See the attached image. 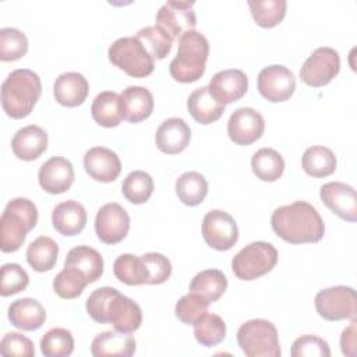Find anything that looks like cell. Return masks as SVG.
<instances>
[{"instance_id":"1","label":"cell","mask_w":357,"mask_h":357,"mask_svg":"<svg viewBox=\"0 0 357 357\" xmlns=\"http://www.w3.org/2000/svg\"><path fill=\"white\" fill-rule=\"evenodd\" d=\"M86 312L98 324H112L116 331L131 333L142 324L141 307L117 289L103 286L86 298Z\"/></svg>"},{"instance_id":"2","label":"cell","mask_w":357,"mask_h":357,"mask_svg":"<svg viewBox=\"0 0 357 357\" xmlns=\"http://www.w3.org/2000/svg\"><path fill=\"white\" fill-rule=\"evenodd\" d=\"M273 231L291 244L318 243L325 233V225L318 211L305 201L279 206L271 216Z\"/></svg>"},{"instance_id":"3","label":"cell","mask_w":357,"mask_h":357,"mask_svg":"<svg viewBox=\"0 0 357 357\" xmlns=\"http://www.w3.org/2000/svg\"><path fill=\"white\" fill-rule=\"evenodd\" d=\"M42 93L39 75L29 68L11 71L1 84V106L11 119L31 114Z\"/></svg>"},{"instance_id":"4","label":"cell","mask_w":357,"mask_h":357,"mask_svg":"<svg viewBox=\"0 0 357 357\" xmlns=\"http://www.w3.org/2000/svg\"><path fill=\"white\" fill-rule=\"evenodd\" d=\"M178 50L170 61V75L178 82L198 81L205 73V64L209 54L208 39L198 31L184 32L178 39Z\"/></svg>"},{"instance_id":"5","label":"cell","mask_w":357,"mask_h":357,"mask_svg":"<svg viewBox=\"0 0 357 357\" xmlns=\"http://www.w3.org/2000/svg\"><path fill=\"white\" fill-rule=\"evenodd\" d=\"M38 223V209L28 198L11 199L0 218V248L3 252H14L21 248L26 233Z\"/></svg>"},{"instance_id":"6","label":"cell","mask_w":357,"mask_h":357,"mask_svg":"<svg viewBox=\"0 0 357 357\" xmlns=\"http://www.w3.org/2000/svg\"><path fill=\"white\" fill-rule=\"evenodd\" d=\"M237 343L248 357H280L276 326L262 318L244 322L237 331Z\"/></svg>"},{"instance_id":"7","label":"cell","mask_w":357,"mask_h":357,"mask_svg":"<svg viewBox=\"0 0 357 357\" xmlns=\"http://www.w3.org/2000/svg\"><path fill=\"white\" fill-rule=\"evenodd\" d=\"M278 262V250L266 241L243 247L231 259V269L241 280H254L271 272Z\"/></svg>"},{"instance_id":"8","label":"cell","mask_w":357,"mask_h":357,"mask_svg":"<svg viewBox=\"0 0 357 357\" xmlns=\"http://www.w3.org/2000/svg\"><path fill=\"white\" fill-rule=\"evenodd\" d=\"M107 56L116 67L134 78L148 77L155 68L153 59L135 36L116 39L110 45Z\"/></svg>"},{"instance_id":"9","label":"cell","mask_w":357,"mask_h":357,"mask_svg":"<svg viewBox=\"0 0 357 357\" xmlns=\"http://www.w3.org/2000/svg\"><path fill=\"white\" fill-rule=\"evenodd\" d=\"M315 310L326 321H342L356 318V290L349 286H333L322 289L315 296Z\"/></svg>"},{"instance_id":"10","label":"cell","mask_w":357,"mask_h":357,"mask_svg":"<svg viewBox=\"0 0 357 357\" xmlns=\"http://www.w3.org/2000/svg\"><path fill=\"white\" fill-rule=\"evenodd\" d=\"M340 70L339 53L328 46L315 49L304 61L300 78L304 84L319 88L329 84Z\"/></svg>"},{"instance_id":"11","label":"cell","mask_w":357,"mask_h":357,"mask_svg":"<svg viewBox=\"0 0 357 357\" xmlns=\"http://www.w3.org/2000/svg\"><path fill=\"white\" fill-rule=\"evenodd\" d=\"M202 236L209 247L227 251L238 240V227L231 215L220 209H212L204 216Z\"/></svg>"},{"instance_id":"12","label":"cell","mask_w":357,"mask_h":357,"mask_svg":"<svg viewBox=\"0 0 357 357\" xmlns=\"http://www.w3.org/2000/svg\"><path fill=\"white\" fill-rule=\"evenodd\" d=\"M192 6L194 1L167 0L156 13V26L162 28L172 39H178L184 32L194 29L197 25Z\"/></svg>"},{"instance_id":"13","label":"cell","mask_w":357,"mask_h":357,"mask_svg":"<svg viewBox=\"0 0 357 357\" xmlns=\"http://www.w3.org/2000/svg\"><path fill=\"white\" fill-rule=\"evenodd\" d=\"M296 89V78L291 70L282 64H272L258 74V91L269 102H286Z\"/></svg>"},{"instance_id":"14","label":"cell","mask_w":357,"mask_h":357,"mask_svg":"<svg viewBox=\"0 0 357 357\" xmlns=\"http://www.w3.org/2000/svg\"><path fill=\"white\" fill-rule=\"evenodd\" d=\"M130 230V216L117 202L105 204L96 213L95 231L105 244L120 243Z\"/></svg>"},{"instance_id":"15","label":"cell","mask_w":357,"mask_h":357,"mask_svg":"<svg viewBox=\"0 0 357 357\" xmlns=\"http://www.w3.org/2000/svg\"><path fill=\"white\" fill-rule=\"evenodd\" d=\"M265 130V121L259 112L252 107L234 110L227 121V134L237 145H250L259 139Z\"/></svg>"},{"instance_id":"16","label":"cell","mask_w":357,"mask_h":357,"mask_svg":"<svg viewBox=\"0 0 357 357\" xmlns=\"http://www.w3.org/2000/svg\"><path fill=\"white\" fill-rule=\"evenodd\" d=\"M321 201L340 219L347 222L357 220V195L356 190L340 181H331L319 190Z\"/></svg>"},{"instance_id":"17","label":"cell","mask_w":357,"mask_h":357,"mask_svg":"<svg viewBox=\"0 0 357 357\" xmlns=\"http://www.w3.org/2000/svg\"><path fill=\"white\" fill-rule=\"evenodd\" d=\"M212 96L220 105H230L241 99L248 88V78L238 68H229L216 73L208 85Z\"/></svg>"},{"instance_id":"18","label":"cell","mask_w":357,"mask_h":357,"mask_svg":"<svg viewBox=\"0 0 357 357\" xmlns=\"http://www.w3.org/2000/svg\"><path fill=\"white\" fill-rule=\"evenodd\" d=\"M74 167L71 162L63 156L47 159L38 173L40 187L49 194H61L70 190L74 183Z\"/></svg>"},{"instance_id":"19","label":"cell","mask_w":357,"mask_h":357,"mask_svg":"<svg viewBox=\"0 0 357 357\" xmlns=\"http://www.w3.org/2000/svg\"><path fill=\"white\" fill-rule=\"evenodd\" d=\"M84 167L96 181H114L121 172V162L116 152L105 146H93L84 155Z\"/></svg>"},{"instance_id":"20","label":"cell","mask_w":357,"mask_h":357,"mask_svg":"<svg viewBox=\"0 0 357 357\" xmlns=\"http://www.w3.org/2000/svg\"><path fill=\"white\" fill-rule=\"evenodd\" d=\"M119 109L123 120L130 123H139L152 114L153 96L145 86H127L119 95Z\"/></svg>"},{"instance_id":"21","label":"cell","mask_w":357,"mask_h":357,"mask_svg":"<svg viewBox=\"0 0 357 357\" xmlns=\"http://www.w3.org/2000/svg\"><path fill=\"white\" fill-rule=\"evenodd\" d=\"M191 139V130L180 117L166 119L156 130L155 144L159 151L167 155L183 152Z\"/></svg>"},{"instance_id":"22","label":"cell","mask_w":357,"mask_h":357,"mask_svg":"<svg viewBox=\"0 0 357 357\" xmlns=\"http://www.w3.org/2000/svg\"><path fill=\"white\" fill-rule=\"evenodd\" d=\"M47 132L35 124L20 128L13 139L11 149L21 160H35L47 149Z\"/></svg>"},{"instance_id":"23","label":"cell","mask_w":357,"mask_h":357,"mask_svg":"<svg viewBox=\"0 0 357 357\" xmlns=\"http://www.w3.org/2000/svg\"><path fill=\"white\" fill-rule=\"evenodd\" d=\"M91 353L95 357H130L135 353V339L116 329L105 331L92 340Z\"/></svg>"},{"instance_id":"24","label":"cell","mask_w":357,"mask_h":357,"mask_svg":"<svg viewBox=\"0 0 357 357\" xmlns=\"http://www.w3.org/2000/svg\"><path fill=\"white\" fill-rule=\"evenodd\" d=\"M89 84L86 78L74 71L60 74L53 85L56 100L67 107H75L84 103L88 96Z\"/></svg>"},{"instance_id":"25","label":"cell","mask_w":357,"mask_h":357,"mask_svg":"<svg viewBox=\"0 0 357 357\" xmlns=\"http://www.w3.org/2000/svg\"><path fill=\"white\" fill-rule=\"evenodd\" d=\"M52 223L56 231L63 236H75L86 225L85 208L74 199L60 202L52 212Z\"/></svg>"},{"instance_id":"26","label":"cell","mask_w":357,"mask_h":357,"mask_svg":"<svg viewBox=\"0 0 357 357\" xmlns=\"http://www.w3.org/2000/svg\"><path fill=\"white\" fill-rule=\"evenodd\" d=\"M8 319L18 329L36 331L45 324L46 311L38 300L24 297L10 304Z\"/></svg>"},{"instance_id":"27","label":"cell","mask_w":357,"mask_h":357,"mask_svg":"<svg viewBox=\"0 0 357 357\" xmlns=\"http://www.w3.org/2000/svg\"><path fill=\"white\" fill-rule=\"evenodd\" d=\"M187 109L199 124H211L225 112V106L212 96L208 86H201L191 92L187 100Z\"/></svg>"},{"instance_id":"28","label":"cell","mask_w":357,"mask_h":357,"mask_svg":"<svg viewBox=\"0 0 357 357\" xmlns=\"http://www.w3.org/2000/svg\"><path fill=\"white\" fill-rule=\"evenodd\" d=\"M64 266L81 271L88 283H93L103 275V258L89 245H77L71 248L66 257Z\"/></svg>"},{"instance_id":"29","label":"cell","mask_w":357,"mask_h":357,"mask_svg":"<svg viewBox=\"0 0 357 357\" xmlns=\"http://www.w3.org/2000/svg\"><path fill=\"white\" fill-rule=\"evenodd\" d=\"M227 289V279L219 269H206L197 273L190 283V293L201 296L205 301H218Z\"/></svg>"},{"instance_id":"30","label":"cell","mask_w":357,"mask_h":357,"mask_svg":"<svg viewBox=\"0 0 357 357\" xmlns=\"http://www.w3.org/2000/svg\"><path fill=\"white\" fill-rule=\"evenodd\" d=\"M301 165L307 174L321 178L331 176L336 170L337 162L335 153L329 148L314 145L304 151Z\"/></svg>"},{"instance_id":"31","label":"cell","mask_w":357,"mask_h":357,"mask_svg":"<svg viewBox=\"0 0 357 357\" xmlns=\"http://www.w3.org/2000/svg\"><path fill=\"white\" fill-rule=\"evenodd\" d=\"M57 255L59 245L47 236H39L26 248V261L36 272L50 271L56 265Z\"/></svg>"},{"instance_id":"32","label":"cell","mask_w":357,"mask_h":357,"mask_svg":"<svg viewBox=\"0 0 357 357\" xmlns=\"http://www.w3.org/2000/svg\"><path fill=\"white\" fill-rule=\"evenodd\" d=\"M114 276L128 286L148 284L149 271L141 257L132 254H121L113 264Z\"/></svg>"},{"instance_id":"33","label":"cell","mask_w":357,"mask_h":357,"mask_svg":"<svg viewBox=\"0 0 357 357\" xmlns=\"http://www.w3.org/2000/svg\"><path fill=\"white\" fill-rule=\"evenodd\" d=\"M176 194L184 205L197 206L208 194V181L198 172H185L176 180Z\"/></svg>"},{"instance_id":"34","label":"cell","mask_w":357,"mask_h":357,"mask_svg":"<svg viewBox=\"0 0 357 357\" xmlns=\"http://www.w3.org/2000/svg\"><path fill=\"white\" fill-rule=\"evenodd\" d=\"M254 174L262 181H276L284 172V160L272 148H261L251 158Z\"/></svg>"},{"instance_id":"35","label":"cell","mask_w":357,"mask_h":357,"mask_svg":"<svg viewBox=\"0 0 357 357\" xmlns=\"http://www.w3.org/2000/svg\"><path fill=\"white\" fill-rule=\"evenodd\" d=\"M93 120L102 127H117L121 121L119 95L113 91H103L96 95L91 106Z\"/></svg>"},{"instance_id":"36","label":"cell","mask_w":357,"mask_h":357,"mask_svg":"<svg viewBox=\"0 0 357 357\" xmlns=\"http://www.w3.org/2000/svg\"><path fill=\"white\" fill-rule=\"evenodd\" d=\"M252 18L262 28H273L282 22L286 15V0H250Z\"/></svg>"},{"instance_id":"37","label":"cell","mask_w":357,"mask_h":357,"mask_svg":"<svg viewBox=\"0 0 357 357\" xmlns=\"http://www.w3.org/2000/svg\"><path fill=\"white\" fill-rule=\"evenodd\" d=\"M153 178L142 170H134L127 174L121 184V192L127 201L139 205L146 202L153 192Z\"/></svg>"},{"instance_id":"38","label":"cell","mask_w":357,"mask_h":357,"mask_svg":"<svg viewBox=\"0 0 357 357\" xmlns=\"http://www.w3.org/2000/svg\"><path fill=\"white\" fill-rule=\"evenodd\" d=\"M135 38L142 43V46L146 49V52L151 54V57L155 60L165 59L170 50L173 39L170 35H167L162 28L156 25H149L141 28Z\"/></svg>"},{"instance_id":"39","label":"cell","mask_w":357,"mask_h":357,"mask_svg":"<svg viewBox=\"0 0 357 357\" xmlns=\"http://www.w3.org/2000/svg\"><path fill=\"white\" fill-rule=\"evenodd\" d=\"M194 336L205 347L216 346L226 336V324L216 314H205L194 324Z\"/></svg>"},{"instance_id":"40","label":"cell","mask_w":357,"mask_h":357,"mask_svg":"<svg viewBox=\"0 0 357 357\" xmlns=\"http://www.w3.org/2000/svg\"><path fill=\"white\" fill-rule=\"evenodd\" d=\"M86 284L88 280L81 271L64 266V269L60 271L53 280V290L59 297L71 300L78 297Z\"/></svg>"},{"instance_id":"41","label":"cell","mask_w":357,"mask_h":357,"mask_svg":"<svg viewBox=\"0 0 357 357\" xmlns=\"http://www.w3.org/2000/svg\"><path fill=\"white\" fill-rule=\"evenodd\" d=\"M74 350V339L70 331L53 328L40 339V351L46 357H67Z\"/></svg>"},{"instance_id":"42","label":"cell","mask_w":357,"mask_h":357,"mask_svg":"<svg viewBox=\"0 0 357 357\" xmlns=\"http://www.w3.org/2000/svg\"><path fill=\"white\" fill-rule=\"evenodd\" d=\"M28 50V39L25 33L17 28L0 29V60L15 61L25 56Z\"/></svg>"},{"instance_id":"43","label":"cell","mask_w":357,"mask_h":357,"mask_svg":"<svg viewBox=\"0 0 357 357\" xmlns=\"http://www.w3.org/2000/svg\"><path fill=\"white\" fill-rule=\"evenodd\" d=\"M209 303L205 301L201 296L195 293H190L183 296L174 307L176 317L187 325H194L201 317L206 314Z\"/></svg>"},{"instance_id":"44","label":"cell","mask_w":357,"mask_h":357,"mask_svg":"<svg viewBox=\"0 0 357 357\" xmlns=\"http://www.w3.org/2000/svg\"><path fill=\"white\" fill-rule=\"evenodd\" d=\"M1 284H0V294L3 297L17 294L26 289L29 283V276L25 269L18 264H4L0 271Z\"/></svg>"},{"instance_id":"45","label":"cell","mask_w":357,"mask_h":357,"mask_svg":"<svg viewBox=\"0 0 357 357\" xmlns=\"http://www.w3.org/2000/svg\"><path fill=\"white\" fill-rule=\"evenodd\" d=\"M293 357H329L331 349L326 340L314 335L297 337L291 346Z\"/></svg>"},{"instance_id":"46","label":"cell","mask_w":357,"mask_h":357,"mask_svg":"<svg viewBox=\"0 0 357 357\" xmlns=\"http://www.w3.org/2000/svg\"><path fill=\"white\" fill-rule=\"evenodd\" d=\"M0 353L3 356H17V357H33L35 349L31 339L18 333L8 332L3 336L0 342Z\"/></svg>"},{"instance_id":"47","label":"cell","mask_w":357,"mask_h":357,"mask_svg":"<svg viewBox=\"0 0 357 357\" xmlns=\"http://www.w3.org/2000/svg\"><path fill=\"white\" fill-rule=\"evenodd\" d=\"M144 259L148 271H149V279L148 284H160L165 283L170 275H172V264L170 261L159 254V252H146L141 255Z\"/></svg>"},{"instance_id":"48","label":"cell","mask_w":357,"mask_h":357,"mask_svg":"<svg viewBox=\"0 0 357 357\" xmlns=\"http://www.w3.org/2000/svg\"><path fill=\"white\" fill-rule=\"evenodd\" d=\"M356 325H357V319L351 318L350 325L346 329H343L340 335L342 353L349 357L356 356Z\"/></svg>"}]
</instances>
